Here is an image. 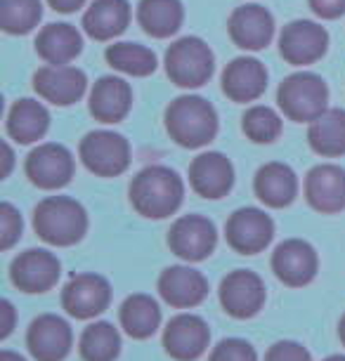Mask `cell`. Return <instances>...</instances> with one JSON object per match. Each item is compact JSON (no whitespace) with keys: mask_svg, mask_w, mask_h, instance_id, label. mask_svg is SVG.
<instances>
[{"mask_svg":"<svg viewBox=\"0 0 345 361\" xmlns=\"http://www.w3.org/2000/svg\"><path fill=\"white\" fill-rule=\"evenodd\" d=\"M185 185L175 170L166 166L142 168L131 182V203L147 220L171 217L182 206Z\"/></svg>","mask_w":345,"mask_h":361,"instance_id":"cell-1","label":"cell"},{"mask_svg":"<svg viewBox=\"0 0 345 361\" xmlns=\"http://www.w3.org/2000/svg\"><path fill=\"white\" fill-rule=\"evenodd\" d=\"M166 130L175 145L201 149L218 135V114L208 99L199 94H182L166 109Z\"/></svg>","mask_w":345,"mask_h":361,"instance_id":"cell-2","label":"cell"},{"mask_svg":"<svg viewBox=\"0 0 345 361\" xmlns=\"http://www.w3.org/2000/svg\"><path fill=\"white\" fill-rule=\"evenodd\" d=\"M33 229L45 243L66 248L78 243L87 231V213L76 199L47 196L33 210Z\"/></svg>","mask_w":345,"mask_h":361,"instance_id":"cell-3","label":"cell"},{"mask_svg":"<svg viewBox=\"0 0 345 361\" xmlns=\"http://www.w3.org/2000/svg\"><path fill=\"white\" fill-rule=\"evenodd\" d=\"M329 87L322 76L313 71L291 73L282 80L277 90V104L289 121L296 123H313L327 111Z\"/></svg>","mask_w":345,"mask_h":361,"instance_id":"cell-4","label":"cell"},{"mask_svg":"<svg viewBox=\"0 0 345 361\" xmlns=\"http://www.w3.org/2000/svg\"><path fill=\"white\" fill-rule=\"evenodd\" d=\"M164 64L171 83L185 87V90L206 85L215 71L213 50L196 36H185L175 40L166 50Z\"/></svg>","mask_w":345,"mask_h":361,"instance_id":"cell-5","label":"cell"},{"mask_svg":"<svg viewBox=\"0 0 345 361\" xmlns=\"http://www.w3.org/2000/svg\"><path fill=\"white\" fill-rule=\"evenodd\" d=\"M78 156L97 177H119L131 166V145L121 133L92 130L80 140Z\"/></svg>","mask_w":345,"mask_h":361,"instance_id":"cell-6","label":"cell"},{"mask_svg":"<svg viewBox=\"0 0 345 361\" xmlns=\"http://www.w3.org/2000/svg\"><path fill=\"white\" fill-rule=\"evenodd\" d=\"M73 168H76V163H73L71 152L64 145H57V142H45V145L31 149L24 166L31 185L45 189V192L69 185L73 177Z\"/></svg>","mask_w":345,"mask_h":361,"instance_id":"cell-7","label":"cell"},{"mask_svg":"<svg viewBox=\"0 0 345 361\" xmlns=\"http://www.w3.org/2000/svg\"><path fill=\"white\" fill-rule=\"evenodd\" d=\"M329 33L322 24L310 22V19H293L284 26L279 36V54L284 62L293 66L315 64L327 54Z\"/></svg>","mask_w":345,"mask_h":361,"instance_id":"cell-8","label":"cell"},{"mask_svg":"<svg viewBox=\"0 0 345 361\" xmlns=\"http://www.w3.org/2000/svg\"><path fill=\"white\" fill-rule=\"evenodd\" d=\"M229 248L241 255L262 253L274 236V222L260 208H239L229 215L225 224Z\"/></svg>","mask_w":345,"mask_h":361,"instance_id":"cell-9","label":"cell"},{"mask_svg":"<svg viewBox=\"0 0 345 361\" xmlns=\"http://www.w3.org/2000/svg\"><path fill=\"white\" fill-rule=\"evenodd\" d=\"M218 231L204 215H182L168 231V246L180 260L201 262L215 250Z\"/></svg>","mask_w":345,"mask_h":361,"instance_id":"cell-10","label":"cell"},{"mask_svg":"<svg viewBox=\"0 0 345 361\" xmlns=\"http://www.w3.org/2000/svg\"><path fill=\"white\" fill-rule=\"evenodd\" d=\"M33 90L55 106H71L87 90V76L71 64H45L33 73Z\"/></svg>","mask_w":345,"mask_h":361,"instance_id":"cell-11","label":"cell"},{"mask_svg":"<svg viewBox=\"0 0 345 361\" xmlns=\"http://www.w3.org/2000/svg\"><path fill=\"white\" fill-rule=\"evenodd\" d=\"M111 286L104 276L85 271L73 274L62 290V307L73 319H92L109 307Z\"/></svg>","mask_w":345,"mask_h":361,"instance_id":"cell-12","label":"cell"},{"mask_svg":"<svg viewBox=\"0 0 345 361\" xmlns=\"http://www.w3.org/2000/svg\"><path fill=\"white\" fill-rule=\"evenodd\" d=\"M220 305L229 317L251 319L265 305V283L251 269H234L220 283Z\"/></svg>","mask_w":345,"mask_h":361,"instance_id":"cell-13","label":"cell"},{"mask_svg":"<svg viewBox=\"0 0 345 361\" xmlns=\"http://www.w3.org/2000/svg\"><path fill=\"white\" fill-rule=\"evenodd\" d=\"M59 274H62V262L43 248L24 250L10 264L12 283L24 293H47L52 286H57Z\"/></svg>","mask_w":345,"mask_h":361,"instance_id":"cell-14","label":"cell"},{"mask_svg":"<svg viewBox=\"0 0 345 361\" xmlns=\"http://www.w3.org/2000/svg\"><path fill=\"white\" fill-rule=\"evenodd\" d=\"M320 269V257L317 250L303 238H286L272 253V271L282 283L291 288L308 286L317 276Z\"/></svg>","mask_w":345,"mask_h":361,"instance_id":"cell-15","label":"cell"},{"mask_svg":"<svg viewBox=\"0 0 345 361\" xmlns=\"http://www.w3.org/2000/svg\"><path fill=\"white\" fill-rule=\"evenodd\" d=\"M227 31L236 47L246 52H258L265 50L274 36V17L262 5L248 3L229 15Z\"/></svg>","mask_w":345,"mask_h":361,"instance_id":"cell-16","label":"cell"},{"mask_svg":"<svg viewBox=\"0 0 345 361\" xmlns=\"http://www.w3.org/2000/svg\"><path fill=\"white\" fill-rule=\"evenodd\" d=\"M73 345L71 326L57 314H40L26 333V347L36 361H64Z\"/></svg>","mask_w":345,"mask_h":361,"instance_id":"cell-17","label":"cell"},{"mask_svg":"<svg viewBox=\"0 0 345 361\" xmlns=\"http://www.w3.org/2000/svg\"><path fill=\"white\" fill-rule=\"evenodd\" d=\"M211 343L208 324L196 314H178L164 331V347L175 361H194Z\"/></svg>","mask_w":345,"mask_h":361,"instance_id":"cell-18","label":"cell"},{"mask_svg":"<svg viewBox=\"0 0 345 361\" xmlns=\"http://www.w3.org/2000/svg\"><path fill=\"white\" fill-rule=\"evenodd\" d=\"M305 199L317 213L334 215L345 210V168L320 163L305 177Z\"/></svg>","mask_w":345,"mask_h":361,"instance_id":"cell-19","label":"cell"},{"mask_svg":"<svg viewBox=\"0 0 345 361\" xmlns=\"http://www.w3.org/2000/svg\"><path fill=\"white\" fill-rule=\"evenodd\" d=\"M189 185L204 199H222L234 185V168L225 154L204 152L189 166Z\"/></svg>","mask_w":345,"mask_h":361,"instance_id":"cell-20","label":"cell"},{"mask_svg":"<svg viewBox=\"0 0 345 361\" xmlns=\"http://www.w3.org/2000/svg\"><path fill=\"white\" fill-rule=\"evenodd\" d=\"M267 90V69L255 57H236L222 71V92L236 104L262 97Z\"/></svg>","mask_w":345,"mask_h":361,"instance_id":"cell-21","label":"cell"},{"mask_svg":"<svg viewBox=\"0 0 345 361\" xmlns=\"http://www.w3.org/2000/svg\"><path fill=\"white\" fill-rule=\"evenodd\" d=\"M159 293L171 307L189 310L206 300L208 281L199 269H192L187 264H175V267L161 271Z\"/></svg>","mask_w":345,"mask_h":361,"instance_id":"cell-22","label":"cell"},{"mask_svg":"<svg viewBox=\"0 0 345 361\" xmlns=\"http://www.w3.org/2000/svg\"><path fill=\"white\" fill-rule=\"evenodd\" d=\"M133 106V87L119 76H102L92 85L87 109L92 118L104 126L121 123Z\"/></svg>","mask_w":345,"mask_h":361,"instance_id":"cell-23","label":"cell"},{"mask_svg":"<svg viewBox=\"0 0 345 361\" xmlns=\"http://www.w3.org/2000/svg\"><path fill=\"white\" fill-rule=\"evenodd\" d=\"M255 196L270 208H286L298 196V177L286 163L272 161L258 168L253 180Z\"/></svg>","mask_w":345,"mask_h":361,"instance_id":"cell-24","label":"cell"},{"mask_svg":"<svg viewBox=\"0 0 345 361\" xmlns=\"http://www.w3.org/2000/svg\"><path fill=\"white\" fill-rule=\"evenodd\" d=\"M131 24V3L128 0H92L83 15V29L90 38L114 40Z\"/></svg>","mask_w":345,"mask_h":361,"instance_id":"cell-25","label":"cell"},{"mask_svg":"<svg viewBox=\"0 0 345 361\" xmlns=\"http://www.w3.org/2000/svg\"><path fill=\"white\" fill-rule=\"evenodd\" d=\"M36 52L45 64H71L83 52V38L66 22L47 24L36 36Z\"/></svg>","mask_w":345,"mask_h":361,"instance_id":"cell-26","label":"cell"},{"mask_svg":"<svg viewBox=\"0 0 345 361\" xmlns=\"http://www.w3.org/2000/svg\"><path fill=\"white\" fill-rule=\"evenodd\" d=\"M50 128V111L43 102L24 97L17 99L8 111V135L19 145H33L43 140Z\"/></svg>","mask_w":345,"mask_h":361,"instance_id":"cell-27","label":"cell"},{"mask_svg":"<svg viewBox=\"0 0 345 361\" xmlns=\"http://www.w3.org/2000/svg\"><path fill=\"white\" fill-rule=\"evenodd\" d=\"M185 22V8L180 0H140L138 24L152 38H171Z\"/></svg>","mask_w":345,"mask_h":361,"instance_id":"cell-28","label":"cell"},{"mask_svg":"<svg viewBox=\"0 0 345 361\" xmlns=\"http://www.w3.org/2000/svg\"><path fill=\"white\" fill-rule=\"evenodd\" d=\"M121 326L131 338L135 340H147L157 333L161 324V310L157 305V300L145 293H135L123 300L119 310Z\"/></svg>","mask_w":345,"mask_h":361,"instance_id":"cell-29","label":"cell"},{"mask_svg":"<svg viewBox=\"0 0 345 361\" xmlns=\"http://www.w3.org/2000/svg\"><path fill=\"white\" fill-rule=\"evenodd\" d=\"M308 142L315 154L336 159L345 154V109H327L310 123Z\"/></svg>","mask_w":345,"mask_h":361,"instance_id":"cell-30","label":"cell"},{"mask_svg":"<svg viewBox=\"0 0 345 361\" xmlns=\"http://www.w3.org/2000/svg\"><path fill=\"white\" fill-rule=\"evenodd\" d=\"M104 59L111 69L126 73V76H135V78L150 76L159 66L154 50L140 43H114L107 47Z\"/></svg>","mask_w":345,"mask_h":361,"instance_id":"cell-31","label":"cell"},{"mask_svg":"<svg viewBox=\"0 0 345 361\" xmlns=\"http://www.w3.org/2000/svg\"><path fill=\"white\" fill-rule=\"evenodd\" d=\"M83 361H114L121 352V336L109 322H95L78 340Z\"/></svg>","mask_w":345,"mask_h":361,"instance_id":"cell-32","label":"cell"},{"mask_svg":"<svg viewBox=\"0 0 345 361\" xmlns=\"http://www.w3.org/2000/svg\"><path fill=\"white\" fill-rule=\"evenodd\" d=\"M40 17H43L40 0H0V26L10 36L31 33Z\"/></svg>","mask_w":345,"mask_h":361,"instance_id":"cell-33","label":"cell"},{"mask_svg":"<svg viewBox=\"0 0 345 361\" xmlns=\"http://www.w3.org/2000/svg\"><path fill=\"white\" fill-rule=\"evenodd\" d=\"M241 130L255 145H270L282 135V116L272 106L255 104L241 116Z\"/></svg>","mask_w":345,"mask_h":361,"instance_id":"cell-34","label":"cell"},{"mask_svg":"<svg viewBox=\"0 0 345 361\" xmlns=\"http://www.w3.org/2000/svg\"><path fill=\"white\" fill-rule=\"evenodd\" d=\"M22 236V215L12 203L5 201L0 206V248L10 250Z\"/></svg>","mask_w":345,"mask_h":361,"instance_id":"cell-35","label":"cell"},{"mask_svg":"<svg viewBox=\"0 0 345 361\" xmlns=\"http://www.w3.org/2000/svg\"><path fill=\"white\" fill-rule=\"evenodd\" d=\"M211 361H258L253 345L241 338H227L211 352Z\"/></svg>","mask_w":345,"mask_h":361,"instance_id":"cell-36","label":"cell"},{"mask_svg":"<svg viewBox=\"0 0 345 361\" xmlns=\"http://www.w3.org/2000/svg\"><path fill=\"white\" fill-rule=\"evenodd\" d=\"M265 361H313V357H310V352L301 343L282 340V343H274L270 347Z\"/></svg>","mask_w":345,"mask_h":361,"instance_id":"cell-37","label":"cell"},{"mask_svg":"<svg viewBox=\"0 0 345 361\" xmlns=\"http://www.w3.org/2000/svg\"><path fill=\"white\" fill-rule=\"evenodd\" d=\"M308 3L322 19H338L345 15V0H308Z\"/></svg>","mask_w":345,"mask_h":361,"instance_id":"cell-38","label":"cell"},{"mask_svg":"<svg viewBox=\"0 0 345 361\" xmlns=\"http://www.w3.org/2000/svg\"><path fill=\"white\" fill-rule=\"evenodd\" d=\"M47 5H50L55 12H62V15H71V12L80 10L85 5V0H47Z\"/></svg>","mask_w":345,"mask_h":361,"instance_id":"cell-39","label":"cell"},{"mask_svg":"<svg viewBox=\"0 0 345 361\" xmlns=\"http://www.w3.org/2000/svg\"><path fill=\"white\" fill-rule=\"evenodd\" d=\"M3 314H5V324H3V331H0V338H8L12 329H15V307H12L10 300L3 302Z\"/></svg>","mask_w":345,"mask_h":361,"instance_id":"cell-40","label":"cell"},{"mask_svg":"<svg viewBox=\"0 0 345 361\" xmlns=\"http://www.w3.org/2000/svg\"><path fill=\"white\" fill-rule=\"evenodd\" d=\"M3 152H5V168H3V177H8V175H10V170H12V163H15V154H12V149H10L8 142H5V145H3Z\"/></svg>","mask_w":345,"mask_h":361,"instance_id":"cell-41","label":"cell"},{"mask_svg":"<svg viewBox=\"0 0 345 361\" xmlns=\"http://www.w3.org/2000/svg\"><path fill=\"white\" fill-rule=\"evenodd\" d=\"M0 361H26L24 357H19V354L10 352V350H3L0 352Z\"/></svg>","mask_w":345,"mask_h":361,"instance_id":"cell-42","label":"cell"},{"mask_svg":"<svg viewBox=\"0 0 345 361\" xmlns=\"http://www.w3.org/2000/svg\"><path fill=\"white\" fill-rule=\"evenodd\" d=\"M338 336H341V343L345 345V314L341 319V324H338Z\"/></svg>","mask_w":345,"mask_h":361,"instance_id":"cell-43","label":"cell"},{"mask_svg":"<svg viewBox=\"0 0 345 361\" xmlns=\"http://www.w3.org/2000/svg\"><path fill=\"white\" fill-rule=\"evenodd\" d=\"M324 361H345V357H343V354H334V357H327Z\"/></svg>","mask_w":345,"mask_h":361,"instance_id":"cell-44","label":"cell"}]
</instances>
